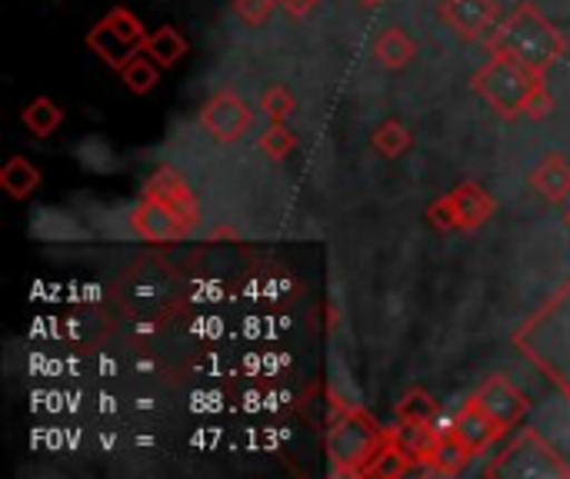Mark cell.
<instances>
[{"mask_svg":"<svg viewBox=\"0 0 570 479\" xmlns=\"http://www.w3.org/2000/svg\"><path fill=\"white\" fill-rule=\"evenodd\" d=\"M514 350L570 397V280L514 333Z\"/></svg>","mask_w":570,"mask_h":479,"instance_id":"6da1fadb","label":"cell"},{"mask_svg":"<svg viewBox=\"0 0 570 479\" xmlns=\"http://www.w3.org/2000/svg\"><path fill=\"white\" fill-rule=\"evenodd\" d=\"M488 43L494 53H508L541 73H548L568 53L564 33L534 3H521L508 20H501Z\"/></svg>","mask_w":570,"mask_h":479,"instance_id":"7a4b0ae2","label":"cell"},{"mask_svg":"<svg viewBox=\"0 0 570 479\" xmlns=\"http://www.w3.org/2000/svg\"><path fill=\"white\" fill-rule=\"evenodd\" d=\"M387 447H391V430H384L361 407H341L327 427V460L337 477H364L367 467Z\"/></svg>","mask_w":570,"mask_h":479,"instance_id":"3957f363","label":"cell"},{"mask_svg":"<svg viewBox=\"0 0 570 479\" xmlns=\"http://www.w3.org/2000/svg\"><path fill=\"white\" fill-rule=\"evenodd\" d=\"M474 90L478 97H484L501 117H521L528 113V103L548 90L544 87V73L508 57V53H494L478 73H474Z\"/></svg>","mask_w":570,"mask_h":479,"instance_id":"277c9868","label":"cell"},{"mask_svg":"<svg viewBox=\"0 0 570 479\" xmlns=\"http://www.w3.org/2000/svg\"><path fill=\"white\" fill-rule=\"evenodd\" d=\"M488 479H561L570 477V463L534 430H524L504 453L488 467Z\"/></svg>","mask_w":570,"mask_h":479,"instance_id":"5b68a950","label":"cell"},{"mask_svg":"<svg viewBox=\"0 0 570 479\" xmlns=\"http://www.w3.org/2000/svg\"><path fill=\"white\" fill-rule=\"evenodd\" d=\"M197 123L207 137L220 140V143H234L240 137L250 133L254 127V110L250 103L234 93V90H217L197 113Z\"/></svg>","mask_w":570,"mask_h":479,"instance_id":"8992f818","label":"cell"},{"mask_svg":"<svg viewBox=\"0 0 570 479\" xmlns=\"http://www.w3.org/2000/svg\"><path fill=\"white\" fill-rule=\"evenodd\" d=\"M130 227H134V233L140 237V240H147V243H170V240H184L194 227L174 210V207H167L164 200H157V197H140V203L134 207V213H130Z\"/></svg>","mask_w":570,"mask_h":479,"instance_id":"52a82bcc","label":"cell"},{"mask_svg":"<svg viewBox=\"0 0 570 479\" xmlns=\"http://www.w3.org/2000/svg\"><path fill=\"white\" fill-rule=\"evenodd\" d=\"M474 400H478V407H481L504 433L514 430V427L524 420V413H528L524 393H521L508 377H491L488 383H481V390L474 393Z\"/></svg>","mask_w":570,"mask_h":479,"instance_id":"ba28073f","label":"cell"},{"mask_svg":"<svg viewBox=\"0 0 570 479\" xmlns=\"http://www.w3.org/2000/svg\"><path fill=\"white\" fill-rule=\"evenodd\" d=\"M441 17L464 40H481L498 27V0H444Z\"/></svg>","mask_w":570,"mask_h":479,"instance_id":"9c48e42d","label":"cell"},{"mask_svg":"<svg viewBox=\"0 0 570 479\" xmlns=\"http://www.w3.org/2000/svg\"><path fill=\"white\" fill-rule=\"evenodd\" d=\"M144 193H147V197L164 200L167 207H174V210L190 223V227H197V223H200V210H197L194 190L187 187V180H184L177 170H170V167L154 170V177L144 183Z\"/></svg>","mask_w":570,"mask_h":479,"instance_id":"30bf717a","label":"cell"},{"mask_svg":"<svg viewBox=\"0 0 570 479\" xmlns=\"http://www.w3.org/2000/svg\"><path fill=\"white\" fill-rule=\"evenodd\" d=\"M451 433L478 457L481 450H488L494 440H501L504 437V430L478 407V400H471V403H464L461 410H458V417H454V427H451Z\"/></svg>","mask_w":570,"mask_h":479,"instance_id":"8fae6325","label":"cell"},{"mask_svg":"<svg viewBox=\"0 0 570 479\" xmlns=\"http://www.w3.org/2000/svg\"><path fill=\"white\" fill-rule=\"evenodd\" d=\"M87 47L104 60V63H110L114 70H124L144 47L140 43H134L130 37H124L110 20H97L94 23V30L87 33Z\"/></svg>","mask_w":570,"mask_h":479,"instance_id":"7c38bea8","label":"cell"},{"mask_svg":"<svg viewBox=\"0 0 570 479\" xmlns=\"http://www.w3.org/2000/svg\"><path fill=\"white\" fill-rule=\"evenodd\" d=\"M441 437L444 433L434 423H401V430L391 433V443L411 460V467H431Z\"/></svg>","mask_w":570,"mask_h":479,"instance_id":"4fadbf2b","label":"cell"},{"mask_svg":"<svg viewBox=\"0 0 570 479\" xmlns=\"http://www.w3.org/2000/svg\"><path fill=\"white\" fill-rule=\"evenodd\" d=\"M451 197H454V210H458L461 230H478L498 210V200L481 183H461V187L451 190Z\"/></svg>","mask_w":570,"mask_h":479,"instance_id":"5bb4252c","label":"cell"},{"mask_svg":"<svg viewBox=\"0 0 570 479\" xmlns=\"http://www.w3.org/2000/svg\"><path fill=\"white\" fill-rule=\"evenodd\" d=\"M531 187H534L541 197L561 203L564 197H570V163L561 153H548V157L534 167Z\"/></svg>","mask_w":570,"mask_h":479,"instance_id":"9a60e30c","label":"cell"},{"mask_svg":"<svg viewBox=\"0 0 570 479\" xmlns=\"http://www.w3.org/2000/svg\"><path fill=\"white\" fill-rule=\"evenodd\" d=\"M374 57L387 67V70H401L417 57V43L411 40L407 30L401 27H384L374 40Z\"/></svg>","mask_w":570,"mask_h":479,"instance_id":"2e32d148","label":"cell"},{"mask_svg":"<svg viewBox=\"0 0 570 479\" xmlns=\"http://www.w3.org/2000/svg\"><path fill=\"white\" fill-rule=\"evenodd\" d=\"M144 53H147L160 70H167V67L180 63V57L187 53V40H184V33H180V30H174V27H160V30L147 33V40H144Z\"/></svg>","mask_w":570,"mask_h":479,"instance_id":"e0dca14e","label":"cell"},{"mask_svg":"<svg viewBox=\"0 0 570 479\" xmlns=\"http://www.w3.org/2000/svg\"><path fill=\"white\" fill-rule=\"evenodd\" d=\"M0 187L13 197V200H27L37 187H40V170L27 160V157H10L0 170Z\"/></svg>","mask_w":570,"mask_h":479,"instance_id":"ac0fdd59","label":"cell"},{"mask_svg":"<svg viewBox=\"0 0 570 479\" xmlns=\"http://www.w3.org/2000/svg\"><path fill=\"white\" fill-rule=\"evenodd\" d=\"M20 120H23V127H27L33 137H50V133H53V130L63 123V110H60L53 100H47V97H37L30 107H23Z\"/></svg>","mask_w":570,"mask_h":479,"instance_id":"d6986e66","label":"cell"},{"mask_svg":"<svg viewBox=\"0 0 570 479\" xmlns=\"http://www.w3.org/2000/svg\"><path fill=\"white\" fill-rule=\"evenodd\" d=\"M371 143H374V150H381L384 157H401V153L411 150L414 137H411V130H407L401 120H384V123L371 133Z\"/></svg>","mask_w":570,"mask_h":479,"instance_id":"ffe728a7","label":"cell"},{"mask_svg":"<svg viewBox=\"0 0 570 479\" xmlns=\"http://www.w3.org/2000/svg\"><path fill=\"white\" fill-rule=\"evenodd\" d=\"M471 457H474V453H471L454 433H444L441 443H438V453H434V463H431V467H434L438 473H444V477H454V473H461V470L471 463Z\"/></svg>","mask_w":570,"mask_h":479,"instance_id":"44dd1931","label":"cell"},{"mask_svg":"<svg viewBox=\"0 0 570 479\" xmlns=\"http://www.w3.org/2000/svg\"><path fill=\"white\" fill-rule=\"evenodd\" d=\"M257 147H261L271 160H284V157L297 147V133L287 127V120H271V123L261 130Z\"/></svg>","mask_w":570,"mask_h":479,"instance_id":"7402d4cb","label":"cell"},{"mask_svg":"<svg viewBox=\"0 0 570 479\" xmlns=\"http://www.w3.org/2000/svg\"><path fill=\"white\" fill-rule=\"evenodd\" d=\"M434 417H438V403L428 390H411L397 403V423H434Z\"/></svg>","mask_w":570,"mask_h":479,"instance_id":"603a6c76","label":"cell"},{"mask_svg":"<svg viewBox=\"0 0 570 479\" xmlns=\"http://www.w3.org/2000/svg\"><path fill=\"white\" fill-rule=\"evenodd\" d=\"M124 83L134 90V93H150L154 83L160 80V67L150 60V57H134L124 70H120Z\"/></svg>","mask_w":570,"mask_h":479,"instance_id":"cb8c5ba5","label":"cell"},{"mask_svg":"<svg viewBox=\"0 0 570 479\" xmlns=\"http://www.w3.org/2000/svg\"><path fill=\"white\" fill-rule=\"evenodd\" d=\"M261 110L271 117V120H287L291 113H294V97H291V90L287 87H267L264 93H261Z\"/></svg>","mask_w":570,"mask_h":479,"instance_id":"d4e9b609","label":"cell"},{"mask_svg":"<svg viewBox=\"0 0 570 479\" xmlns=\"http://www.w3.org/2000/svg\"><path fill=\"white\" fill-rule=\"evenodd\" d=\"M428 220H431L441 233L461 230V223H458V210H454V197H451V193L438 197V200L431 203V210H428Z\"/></svg>","mask_w":570,"mask_h":479,"instance_id":"484cf974","label":"cell"},{"mask_svg":"<svg viewBox=\"0 0 570 479\" xmlns=\"http://www.w3.org/2000/svg\"><path fill=\"white\" fill-rule=\"evenodd\" d=\"M277 3H281V0H234V13H237L244 23L257 27V23H264V20L274 13Z\"/></svg>","mask_w":570,"mask_h":479,"instance_id":"4316f807","label":"cell"},{"mask_svg":"<svg viewBox=\"0 0 570 479\" xmlns=\"http://www.w3.org/2000/svg\"><path fill=\"white\" fill-rule=\"evenodd\" d=\"M548 113H551V93H548V90H541V93L528 103V113H524V117L541 120V117H548Z\"/></svg>","mask_w":570,"mask_h":479,"instance_id":"83f0119b","label":"cell"},{"mask_svg":"<svg viewBox=\"0 0 570 479\" xmlns=\"http://www.w3.org/2000/svg\"><path fill=\"white\" fill-rule=\"evenodd\" d=\"M314 3H317V0H281V7H284L291 17H307V13L314 10Z\"/></svg>","mask_w":570,"mask_h":479,"instance_id":"f1b7e54d","label":"cell"},{"mask_svg":"<svg viewBox=\"0 0 570 479\" xmlns=\"http://www.w3.org/2000/svg\"><path fill=\"white\" fill-rule=\"evenodd\" d=\"M364 7H377V3H384V0H361Z\"/></svg>","mask_w":570,"mask_h":479,"instance_id":"f546056e","label":"cell"},{"mask_svg":"<svg viewBox=\"0 0 570 479\" xmlns=\"http://www.w3.org/2000/svg\"><path fill=\"white\" fill-rule=\"evenodd\" d=\"M568 230H570V210H568Z\"/></svg>","mask_w":570,"mask_h":479,"instance_id":"4dcf8cb0","label":"cell"}]
</instances>
